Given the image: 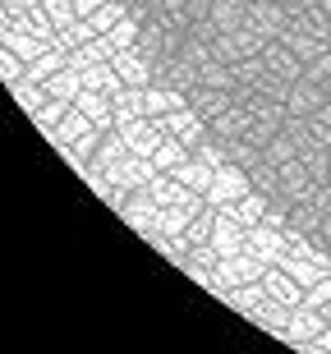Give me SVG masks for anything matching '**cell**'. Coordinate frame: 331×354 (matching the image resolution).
<instances>
[{
    "instance_id": "cell-7",
    "label": "cell",
    "mask_w": 331,
    "mask_h": 354,
    "mask_svg": "<svg viewBox=\"0 0 331 354\" xmlns=\"http://www.w3.org/2000/svg\"><path fill=\"white\" fill-rule=\"evenodd\" d=\"M111 65H115V74H120V83H124V88H147V83H152V60H147L138 46L115 51V55H111Z\"/></svg>"
},
{
    "instance_id": "cell-4",
    "label": "cell",
    "mask_w": 331,
    "mask_h": 354,
    "mask_svg": "<svg viewBox=\"0 0 331 354\" xmlns=\"http://www.w3.org/2000/svg\"><path fill=\"white\" fill-rule=\"evenodd\" d=\"M244 253H249V258H258V263L263 267H272L281 258V253H285V225H249V230H244Z\"/></svg>"
},
{
    "instance_id": "cell-3",
    "label": "cell",
    "mask_w": 331,
    "mask_h": 354,
    "mask_svg": "<svg viewBox=\"0 0 331 354\" xmlns=\"http://www.w3.org/2000/svg\"><path fill=\"white\" fill-rule=\"evenodd\" d=\"M152 124H157L161 133H175V138H180V143H185L189 152H193V147H198L202 138H207V120H202L198 111H193V106H180V111H166V115H157Z\"/></svg>"
},
{
    "instance_id": "cell-2",
    "label": "cell",
    "mask_w": 331,
    "mask_h": 354,
    "mask_svg": "<svg viewBox=\"0 0 331 354\" xmlns=\"http://www.w3.org/2000/svg\"><path fill=\"white\" fill-rule=\"evenodd\" d=\"M267 267L258 263V258H249V253H235V258H216L212 263V276H216V295H225V290H239L249 286V281H263Z\"/></svg>"
},
{
    "instance_id": "cell-17",
    "label": "cell",
    "mask_w": 331,
    "mask_h": 354,
    "mask_svg": "<svg viewBox=\"0 0 331 354\" xmlns=\"http://www.w3.org/2000/svg\"><path fill=\"white\" fill-rule=\"evenodd\" d=\"M93 37H97L93 19H74L69 28H60V32H55V46H60V51H79V46H88Z\"/></svg>"
},
{
    "instance_id": "cell-14",
    "label": "cell",
    "mask_w": 331,
    "mask_h": 354,
    "mask_svg": "<svg viewBox=\"0 0 331 354\" xmlns=\"http://www.w3.org/2000/svg\"><path fill=\"white\" fill-rule=\"evenodd\" d=\"M189 157H193V152H189V147L180 143V138H175V133H161L157 152H152V166H157L161 175H171L175 166H180V161H189Z\"/></svg>"
},
{
    "instance_id": "cell-16",
    "label": "cell",
    "mask_w": 331,
    "mask_h": 354,
    "mask_svg": "<svg viewBox=\"0 0 331 354\" xmlns=\"http://www.w3.org/2000/svg\"><path fill=\"white\" fill-rule=\"evenodd\" d=\"M10 97H14V102H19V111H23L28 120H32V115H37V111H41V106L51 102V92L41 88V83H28V79L19 83V88H10Z\"/></svg>"
},
{
    "instance_id": "cell-5",
    "label": "cell",
    "mask_w": 331,
    "mask_h": 354,
    "mask_svg": "<svg viewBox=\"0 0 331 354\" xmlns=\"http://www.w3.org/2000/svg\"><path fill=\"white\" fill-rule=\"evenodd\" d=\"M115 129H120V138H124V147H129L133 157L152 161V152H157V143H161V129L152 124V120L133 115V120H124V124H115Z\"/></svg>"
},
{
    "instance_id": "cell-6",
    "label": "cell",
    "mask_w": 331,
    "mask_h": 354,
    "mask_svg": "<svg viewBox=\"0 0 331 354\" xmlns=\"http://www.w3.org/2000/svg\"><path fill=\"white\" fill-rule=\"evenodd\" d=\"M0 46H5V51H14L23 65H32V60H41V55L51 51L41 37H32V32H28V28H19V24H0Z\"/></svg>"
},
{
    "instance_id": "cell-15",
    "label": "cell",
    "mask_w": 331,
    "mask_h": 354,
    "mask_svg": "<svg viewBox=\"0 0 331 354\" xmlns=\"http://www.w3.org/2000/svg\"><path fill=\"white\" fill-rule=\"evenodd\" d=\"M41 88L51 92L55 102H69V106H74V102H79V92H83V74H79V69H69V65H65L60 74H51V79L41 83Z\"/></svg>"
},
{
    "instance_id": "cell-23",
    "label": "cell",
    "mask_w": 331,
    "mask_h": 354,
    "mask_svg": "<svg viewBox=\"0 0 331 354\" xmlns=\"http://www.w3.org/2000/svg\"><path fill=\"white\" fill-rule=\"evenodd\" d=\"M65 111H69V102H55V97H51V102H46V106L37 111V115H32V124H37V129L46 133V129H55V124L65 120Z\"/></svg>"
},
{
    "instance_id": "cell-9",
    "label": "cell",
    "mask_w": 331,
    "mask_h": 354,
    "mask_svg": "<svg viewBox=\"0 0 331 354\" xmlns=\"http://www.w3.org/2000/svg\"><path fill=\"white\" fill-rule=\"evenodd\" d=\"M88 129H97V124H93L88 115H83L79 106H69L65 120H60L55 129H46V143H51V147H69V143H79V138H83Z\"/></svg>"
},
{
    "instance_id": "cell-8",
    "label": "cell",
    "mask_w": 331,
    "mask_h": 354,
    "mask_svg": "<svg viewBox=\"0 0 331 354\" xmlns=\"http://www.w3.org/2000/svg\"><path fill=\"white\" fill-rule=\"evenodd\" d=\"M212 253L216 258H235V253H244V225L230 221V216H221V212L212 207Z\"/></svg>"
},
{
    "instance_id": "cell-10",
    "label": "cell",
    "mask_w": 331,
    "mask_h": 354,
    "mask_svg": "<svg viewBox=\"0 0 331 354\" xmlns=\"http://www.w3.org/2000/svg\"><path fill=\"white\" fill-rule=\"evenodd\" d=\"M272 267H281V272L290 276V281H294V286H299V290L318 286L322 276H327V267H322V263H313V258H294V253H281V258H276V263H272Z\"/></svg>"
},
{
    "instance_id": "cell-24",
    "label": "cell",
    "mask_w": 331,
    "mask_h": 354,
    "mask_svg": "<svg viewBox=\"0 0 331 354\" xmlns=\"http://www.w3.org/2000/svg\"><path fill=\"white\" fill-rule=\"evenodd\" d=\"M41 5H46V14H51L55 32H60V28H69L74 19H79V14H74V0H41Z\"/></svg>"
},
{
    "instance_id": "cell-12",
    "label": "cell",
    "mask_w": 331,
    "mask_h": 354,
    "mask_svg": "<svg viewBox=\"0 0 331 354\" xmlns=\"http://www.w3.org/2000/svg\"><path fill=\"white\" fill-rule=\"evenodd\" d=\"M263 290L272 295V299H281L285 308H299V304H304V290L294 286V281L281 272V267H267V272H263Z\"/></svg>"
},
{
    "instance_id": "cell-19",
    "label": "cell",
    "mask_w": 331,
    "mask_h": 354,
    "mask_svg": "<svg viewBox=\"0 0 331 354\" xmlns=\"http://www.w3.org/2000/svg\"><path fill=\"white\" fill-rule=\"evenodd\" d=\"M65 60H69V51L51 46V51L41 55V60H32V65H28V83H46L51 74H60V69H65Z\"/></svg>"
},
{
    "instance_id": "cell-21",
    "label": "cell",
    "mask_w": 331,
    "mask_h": 354,
    "mask_svg": "<svg viewBox=\"0 0 331 354\" xmlns=\"http://www.w3.org/2000/svg\"><path fill=\"white\" fill-rule=\"evenodd\" d=\"M124 14H129V0H106V5L93 14V28H97V32H111Z\"/></svg>"
},
{
    "instance_id": "cell-11",
    "label": "cell",
    "mask_w": 331,
    "mask_h": 354,
    "mask_svg": "<svg viewBox=\"0 0 331 354\" xmlns=\"http://www.w3.org/2000/svg\"><path fill=\"white\" fill-rule=\"evenodd\" d=\"M189 106H193L202 120H216L225 106H235V92H225V88H202V83H198V88L189 92Z\"/></svg>"
},
{
    "instance_id": "cell-1",
    "label": "cell",
    "mask_w": 331,
    "mask_h": 354,
    "mask_svg": "<svg viewBox=\"0 0 331 354\" xmlns=\"http://www.w3.org/2000/svg\"><path fill=\"white\" fill-rule=\"evenodd\" d=\"M253 184H249V171L244 166H235V161H221L212 171V189H207V207H225V203H239V198L249 194Z\"/></svg>"
},
{
    "instance_id": "cell-20",
    "label": "cell",
    "mask_w": 331,
    "mask_h": 354,
    "mask_svg": "<svg viewBox=\"0 0 331 354\" xmlns=\"http://www.w3.org/2000/svg\"><path fill=\"white\" fill-rule=\"evenodd\" d=\"M207 239H212V207H202L198 216L185 225V244H189V249H202Z\"/></svg>"
},
{
    "instance_id": "cell-22",
    "label": "cell",
    "mask_w": 331,
    "mask_h": 354,
    "mask_svg": "<svg viewBox=\"0 0 331 354\" xmlns=\"http://www.w3.org/2000/svg\"><path fill=\"white\" fill-rule=\"evenodd\" d=\"M0 74H5V88H19V83L28 79V65L14 51H5V46H0Z\"/></svg>"
},
{
    "instance_id": "cell-25",
    "label": "cell",
    "mask_w": 331,
    "mask_h": 354,
    "mask_svg": "<svg viewBox=\"0 0 331 354\" xmlns=\"http://www.w3.org/2000/svg\"><path fill=\"white\" fill-rule=\"evenodd\" d=\"M41 0H5V5H0V10H37Z\"/></svg>"
},
{
    "instance_id": "cell-13",
    "label": "cell",
    "mask_w": 331,
    "mask_h": 354,
    "mask_svg": "<svg viewBox=\"0 0 331 354\" xmlns=\"http://www.w3.org/2000/svg\"><path fill=\"white\" fill-rule=\"evenodd\" d=\"M171 180H180L185 189H193V194H207V189H212V166L198 161V157H189V161H180V166L171 171Z\"/></svg>"
},
{
    "instance_id": "cell-18",
    "label": "cell",
    "mask_w": 331,
    "mask_h": 354,
    "mask_svg": "<svg viewBox=\"0 0 331 354\" xmlns=\"http://www.w3.org/2000/svg\"><path fill=\"white\" fill-rule=\"evenodd\" d=\"M138 32H143V19L129 10V14H124V19H120V24L106 32V37H111V46H115V51H129V46H138Z\"/></svg>"
}]
</instances>
